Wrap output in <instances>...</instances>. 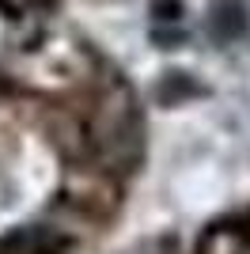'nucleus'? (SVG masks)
Wrapping results in <instances>:
<instances>
[]
</instances>
